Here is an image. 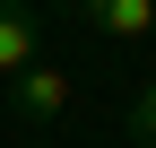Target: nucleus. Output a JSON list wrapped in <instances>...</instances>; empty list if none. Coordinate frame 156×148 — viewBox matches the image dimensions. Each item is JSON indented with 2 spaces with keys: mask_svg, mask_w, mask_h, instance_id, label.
<instances>
[{
  "mask_svg": "<svg viewBox=\"0 0 156 148\" xmlns=\"http://www.w3.org/2000/svg\"><path fill=\"white\" fill-rule=\"evenodd\" d=\"M9 96H17L26 122H61V113H69V79H61L52 61H26V70L9 79Z\"/></svg>",
  "mask_w": 156,
  "mask_h": 148,
  "instance_id": "obj_1",
  "label": "nucleus"
},
{
  "mask_svg": "<svg viewBox=\"0 0 156 148\" xmlns=\"http://www.w3.org/2000/svg\"><path fill=\"white\" fill-rule=\"evenodd\" d=\"M26 61H35V9L26 0H0V79H17Z\"/></svg>",
  "mask_w": 156,
  "mask_h": 148,
  "instance_id": "obj_2",
  "label": "nucleus"
},
{
  "mask_svg": "<svg viewBox=\"0 0 156 148\" xmlns=\"http://www.w3.org/2000/svg\"><path fill=\"white\" fill-rule=\"evenodd\" d=\"M95 26H104L113 44H147V35H156V0H104Z\"/></svg>",
  "mask_w": 156,
  "mask_h": 148,
  "instance_id": "obj_3",
  "label": "nucleus"
},
{
  "mask_svg": "<svg viewBox=\"0 0 156 148\" xmlns=\"http://www.w3.org/2000/svg\"><path fill=\"white\" fill-rule=\"evenodd\" d=\"M130 131H139V139H147V148H156V79H147V87H139V105H130Z\"/></svg>",
  "mask_w": 156,
  "mask_h": 148,
  "instance_id": "obj_4",
  "label": "nucleus"
},
{
  "mask_svg": "<svg viewBox=\"0 0 156 148\" xmlns=\"http://www.w3.org/2000/svg\"><path fill=\"white\" fill-rule=\"evenodd\" d=\"M61 9H78V17H87V26H95V9H104V0H61Z\"/></svg>",
  "mask_w": 156,
  "mask_h": 148,
  "instance_id": "obj_5",
  "label": "nucleus"
}]
</instances>
